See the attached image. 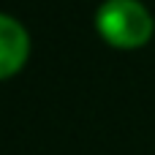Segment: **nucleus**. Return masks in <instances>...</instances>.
I'll list each match as a JSON object with an SVG mask.
<instances>
[{
    "instance_id": "obj_1",
    "label": "nucleus",
    "mask_w": 155,
    "mask_h": 155,
    "mask_svg": "<svg viewBox=\"0 0 155 155\" xmlns=\"http://www.w3.org/2000/svg\"><path fill=\"white\" fill-rule=\"evenodd\" d=\"M95 27L112 46L134 49L150 41L153 16L142 0H104L95 11Z\"/></svg>"
},
{
    "instance_id": "obj_2",
    "label": "nucleus",
    "mask_w": 155,
    "mask_h": 155,
    "mask_svg": "<svg viewBox=\"0 0 155 155\" xmlns=\"http://www.w3.org/2000/svg\"><path fill=\"white\" fill-rule=\"evenodd\" d=\"M30 54V35L8 14H0V79L14 76Z\"/></svg>"
}]
</instances>
